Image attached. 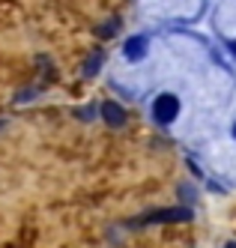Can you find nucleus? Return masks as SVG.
Instances as JSON below:
<instances>
[{
	"label": "nucleus",
	"instance_id": "5",
	"mask_svg": "<svg viewBox=\"0 0 236 248\" xmlns=\"http://www.w3.org/2000/svg\"><path fill=\"white\" fill-rule=\"evenodd\" d=\"M99 60H102V57L96 54L93 60H90V63H87V75H93V72H96V69H99Z\"/></svg>",
	"mask_w": 236,
	"mask_h": 248
},
{
	"label": "nucleus",
	"instance_id": "2",
	"mask_svg": "<svg viewBox=\"0 0 236 248\" xmlns=\"http://www.w3.org/2000/svg\"><path fill=\"white\" fill-rule=\"evenodd\" d=\"M191 218V209H158V212H150V216H143L141 221L143 224H165V221H189Z\"/></svg>",
	"mask_w": 236,
	"mask_h": 248
},
{
	"label": "nucleus",
	"instance_id": "1",
	"mask_svg": "<svg viewBox=\"0 0 236 248\" xmlns=\"http://www.w3.org/2000/svg\"><path fill=\"white\" fill-rule=\"evenodd\" d=\"M153 114H156L158 123H173L176 114H179V102H176V96H171V93L158 96L156 105H153Z\"/></svg>",
	"mask_w": 236,
	"mask_h": 248
},
{
	"label": "nucleus",
	"instance_id": "4",
	"mask_svg": "<svg viewBox=\"0 0 236 248\" xmlns=\"http://www.w3.org/2000/svg\"><path fill=\"white\" fill-rule=\"evenodd\" d=\"M143 51H147V39L135 36V39H129V42H126V57H129V60H138V57H143Z\"/></svg>",
	"mask_w": 236,
	"mask_h": 248
},
{
	"label": "nucleus",
	"instance_id": "6",
	"mask_svg": "<svg viewBox=\"0 0 236 248\" xmlns=\"http://www.w3.org/2000/svg\"><path fill=\"white\" fill-rule=\"evenodd\" d=\"M233 138H236V126H233Z\"/></svg>",
	"mask_w": 236,
	"mask_h": 248
},
{
	"label": "nucleus",
	"instance_id": "3",
	"mask_svg": "<svg viewBox=\"0 0 236 248\" xmlns=\"http://www.w3.org/2000/svg\"><path fill=\"white\" fill-rule=\"evenodd\" d=\"M102 114H105V120L111 123V126H123V120H126L123 108H120V105H114V102H105L102 105Z\"/></svg>",
	"mask_w": 236,
	"mask_h": 248
},
{
	"label": "nucleus",
	"instance_id": "7",
	"mask_svg": "<svg viewBox=\"0 0 236 248\" xmlns=\"http://www.w3.org/2000/svg\"><path fill=\"white\" fill-rule=\"evenodd\" d=\"M230 248H233V245H230Z\"/></svg>",
	"mask_w": 236,
	"mask_h": 248
}]
</instances>
